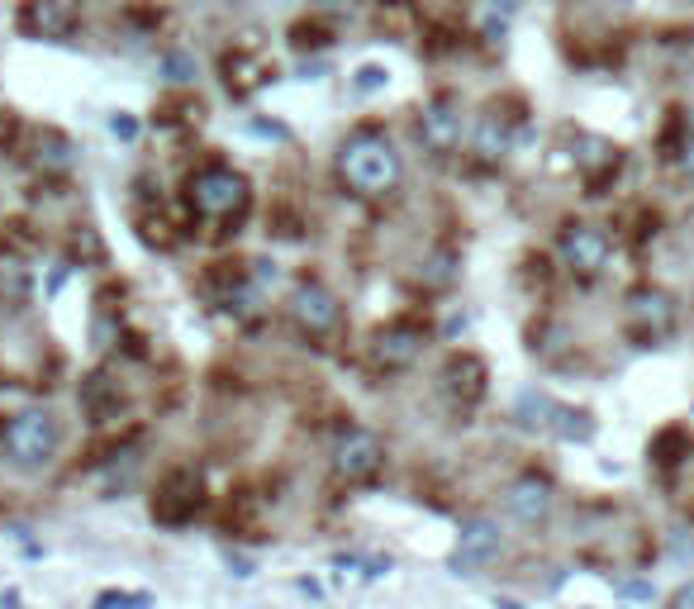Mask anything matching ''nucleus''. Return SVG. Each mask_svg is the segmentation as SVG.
<instances>
[{"instance_id":"nucleus-1","label":"nucleus","mask_w":694,"mask_h":609,"mask_svg":"<svg viewBox=\"0 0 694 609\" xmlns=\"http://www.w3.org/2000/svg\"><path fill=\"white\" fill-rule=\"evenodd\" d=\"M338 186L357 200H390L404 186V153L381 124H357L333 153Z\"/></svg>"},{"instance_id":"nucleus-2","label":"nucleus","mask_w":694,"mask_h":609,"mask_svg":"<svg viewBox=\"0 0 694 609\" xmlns=\"http://www.w3.org/2000/svg\"><path fill=\"white\" fill-rule=\"evenodd\" d=\"M181 205H186L191 224L209 233H239V224L253 215V181L233 162H195L181 181Z\"/></svg>"},{"instance_id":"nucleus-3","label":"nucleus","mask_w":694,"mask_h":609,"mask_svg":"<svg viewBox=\"0 0 694 609\" xmlns=\"http://www.w3.org/2000/svg\"><path fill=\"white\" fill-rule=\"evenodd\" d=\"M62 452V419L48 405L0 414V458L15 472H48Z\"/></svg>"},{"instance_id":"nucleus-4","label":"nucleus","mask_w":694,"mask_h":609,"mask_svg":"<svg viewBox=\"0 0 694 609\" xmlns=\"http://www.w3.org/2000/svg\"><path fill=\"white\" fill-rule=\"evenodd\" d=\"M285 319L300 339L329 343L343 333V295H338L324 277H295V287L285 291Z\"/></svg>"},{"instance_id":"nucleus-5","label":"nucleus","mask_w":694,"mask_h":609,"mask_svg":"<svg viewBox=\"0 0 694 609\" xmlns=\"http://www.w3.org/2000/svg\"><path fill=\"white\" fill-rule=\"evenodd\" d=\"M414 138L418 148L428 153V158L448 162L462 153V144L471 138V114H466V100L456 96V90H438V96H428L424 106L414 114Z\"/></svg>"},{"instance_id":"nucleus-6","label":"nucleus","mask_w":694,"mask_h":609,"mask_svg":"<svg viewBox=\"0 0 694 609\" xmlns=\"http://www.w3.org/2000/svg\"><path fill=\"white\" fill-rule=\"evenodd\" d=\"M428 348V324L414 319V315H400V319H386L381 329H372V339L362 343V362L372 377H400L410 372Z\"/></svg>"},{"instance_id":"nucleus-7","label":"nucleus","mask_w":694,"mask_h":609,"mask_svg":"<svg viewBox=\"0 0 694 609\" xmlns=\"http://www.w3.org/2000/svg\"><path fill=\"white\" fill-rule=\"evenodd\" d=\"M557 263L575 281H599L613 263V233L599 219H567L557 229Z\"/></svg>"},{"instance_id":"nucleus-8","label":"nucleus","mask_w":694,"mask_h":609,"mask_svg":"<svg viewBox=\"0 0 694 609\" xmlns=\"http://www.w3.org/2000/svg\"><path fill=\"white\" fill-rule=\"evenodd\" d=\"M386 438L366 424H343L329 448V472L338 486H372L386 472Z\"/></svg>"},{"instance_id":"nucleus-9","label":"nucleus","mask_w":694,"mask_h":609,"mask_svg":"<svg viewBox=\"0 0 694 609\" xmlns=\"http://www.w3.org/2000/svg\"><path fill=\"white\" fill-rule=\"evenodd\" d=\"M680 329V305L675 295L657 287V281H643L623 295V333L633 339L637 348H652V343H666L671 333Z\"/></svg>"},{"instance_id":"nucleus-10","label":"nucleus","mask_w":694,"mask_h":609,"mask_svg":"<svg viewBox=\"0 0 694 609\" xmlns=\"http://www.w3.org/2000/svg\"><path fill=\"white\" fill-rule=\"evenodd\" d=\"M567 158L590 196H605L613 176L623 172V148L605 134H590V129H567Z\"/></svg>"},{"instance_id":"nucleus-11","label":"nucleus","mask_w":694,"mask_h":609,"mask_svg":"<svg viewBox=\"0 0 694 609\" xmlns=\"http://www.w3.org/2000/svg\"><path fill=\"white\" fill-rule=\"evenodd\" d=\"M134 229H138V239L148 243V248L157 253H172L181 248V243L191 239V215H186V205H172L167 196H138L134 205Z\"/></svg>"},{"instance_id":"nucleus-12","label":"nucleus","mask_w":694,"mask_h":609,"mask_svg":"<svg viewBox=\"0 0 694 609\" xmlns=\"http://www.w3.org/2000/svg\"><path fill=\"white\" fill-rule=\"evenodd\" d=\"M219 76H224V90L233 100H253L257 90L277 82V58L257 44H233L219 53Z\"/></svg>"},{"instance_id":"nucleus-13","label":"nucleus","mask_w":694,"mask_h":609,"mask_svg":"<svg viewBox=\"0 0 694 609\" xmlns=\"http://www.w3.org/2000/svg\"><path fill=\"white\" fill-rule=\"evenodd\" d=\"M205 510V482L195 466H172L153 490V520L157 524H191Z\"/></svg>"},{"instance_id":"nucleus-14","label":"nucleus","mask_w":694,"mask_h":609,"mask_svg":"<svg viewBox=\"0 0 694 609\" xmlns=\"http://www.w3.org/2000/svg\"><path fill=\"white\" fill-rule=\"evenodd\" d=\"M15 24L34 44H72V34L82 29V10L76 0H20Z\"/></svg>"},{"instance_id":"nucleus-15","label":"nucleus","mask_w":694,"mask_h":609,"mask_svg":"<svg viewBox=\"0 0 694 609\" xmlns=\"http://www.w3.org/2000/svg\"><path fill=\"white\" fill-rule=\"evenodd\" d=\"M438 391L448 395L452 410H476L480 400L490 395V362L480 353H452L438 372Z\"/></svg>"},{"instance_id":"nucleus-16","label":"nucleus","mask_w":694,"mask_h":609,"mask_svg":"<svg viewBox=\"0 0 694 609\" xmlns=\"http://www.w3.org/2000/svg\"><path fill=\"white\" fill-rule=\"evenodd\" d=\"M519 124H523V114H509L500 100L486 106L476 114V124H471V158L480 167H500L519 148Z\"/></svg>"},{"instance_id":"nucleus-17","label":"nucleus","mask_w":694,"mask_h":609,"mask_svg":"<svg viewBox=\"0 0 694 609\" xmlns=\"http://www.w3.org/2000/svg\"><path fill=\"white\" fill-rule=\"evenodd\" d=\"M500 552H504V528H500V520L471 514V520H462V528H456L452 572H456V576H476L480 567H490Z\"/></svg>"},{"instance_id":"nucleus-18","label":"nucleus","mask_w":694,"mask_h":609,"mask_svg":"<svg viewBox=\"0 0 694 609\" xmlns=\"http://www.w3.org/2000/svg\"><path fill=\"white\" fill-rule=\"evenodd\" d=\"M552 510H557V486H552V476L523 472V476H514V482L504 486V514H509L514 524L543 528L547 520H552Z\"/></svg>"},{"instance_id":"nucleus-19","label":"nucleus","mask_w":694,"mask_h":609,"mask_svg":"<svg viewBox=\"0 0 694 609\" xmlns=\"http://www.w3.org/2000/svg\"><path fill=\"white\" fill-rule=\"evenodd\" d=\"M20 158L34 167L44 181H58V176H68L72 167H76V144L62 129H24V144H20Z\"/></svg>"},{"instance_id":"nucleus-20","label":"nucleus","mask_w":694,"mask_h":609,"mask_svg":"<svg viewBox=\"0 0 694 609\" xmlns=\"http://www.w3.org/2000/svg\"><path fill=\"white\" fill-rule=\"evenodd\" d=\"M456 277H462V253L452 248V243H434V248L418 253L414 263V287L438 295V291H452Z\"/></svg>"},{"instance_id":"nucleus-21","label":"nucleus","mask_w":694,"mask_h":609,"mask_svg":"<svg viewBox=\"0 0 694 609\" xmlns=\"http://www.w3.org/2000/svg\"><path fill=\"white\" fill-rule=\"evenodd\" d=\"M82 410L90 414V419L96 424H105V419H114V414H120V405H124V386L114 381V372H90V377L82 381Z\"/></svg>"},{"instance_id":"nucleus-22","label":"nucleus","mask_w":694,"mask_h":609,"mask_svg":"<svg viewBox=\"0 0 694 609\" xmlns=\"http://www.w3.org/2000/svg\"><path fill=\"white\" fill-rule=\"evenodd\" d=\"M514 15H519V0H471V29H476L480 44H504Z\"/></svg>"},{"instance_id":"nucleus-23","label":"nucleus","mask_w":694,"mask_h":609,"mask_svg":"<svg viewBox=\"0 0 694 609\" xmlns=\"http://www.w3.org/2000/svg\"><path fill=\"white\" fill-rule=\"evenodd\" d=\"M34 271H29V253H24L20 239H0V295H10V301H20L24 291H29Z\"/></svg>"},{"instance_id":"nucleus-24","label":"nucleus","mask_w":694,"mask_h":609,"mask_svg":"<svg viewBox=\"0 0 694 609\" xmlns=\"http://www.w3.org/2000/svg\"><path fill=\"white\" fill-rule=\"evenodd\" d=\"M372 15H376V29L390 38H414L424 29V10H418L414 0H376Z\"/></svg>"},{"instance_id":"nucleus-25","label":"nucleus","mask_w":694,"mask_h":609,"mask_svg":"<svg viewBox=\"0 0 694 609\" xmlns=\"http://www.w3.org/2000/svg\"><path fill=\"white\" fill-rule=\"evenodd\" d=\"M547 434H552L557 443H590V438H595V414L581 410V405H557Z\"/></svg>"},{"instance_id":"nucleus-26","label":"nucleus","mask_w":694,"mask_h":609,"mask_svg":"<svg viewBox=\"0 0 694 609\" xmlns=\"http://www.w3.org/2000/svg\"><path fill=\"white\" fill-rule=\"evenodd\" d=\"M690 434L680 429V424H671V429H661L657 438H652V466H657V472H675L680 462L690 458Z\"/></svg>"},{"instance_id":"nucleus-27","label":"nucleus","mask_w":694,"mask_h":609,"mask_svg":"<svg viewBox=\"0 0 694 609\" xmlns=\"http://www.w3.org/2000/svg\"><path fill=\"white\" fill-rule=\"evenodd\" d=\"M157 72H162V82L186 90V86H195V76H200V58H195L191 48H162V53H157Z\"/></svg>"},{"instance_id":"nucleus-28","label":"nucleus","mask_w":694,"mask_h":609,"mask_svg":"<svg viewBox=\"0 0 694 609\" xmlns=\"http://www.w3.org/2000/svg\"><path fill=\"white\" fill-rule=\"evenodd\" d=\"M200 120H205V106L191 96V90L167 96L162 100V114H157V124H167V129H200Z\"/></svg>"},{"instance_id":"nucleus-29","label":"nucleus","mask_w":694,"mask_h":609,"mask_svg":"<svg viewBox=\"0 0 694 609\" xmlns=\"http://www.w3.org/2000/svg\"><path fill=\"white\" fill-rule=\"evenodd\" d=\"M329 44H333V24L324 15H305L291 24V48H300V53H324Z\"/></svg>"},{"instance_id":"nucleus-30","label":"nucleus","mask_w":694,"mask_h":609,"mask_svg":"<svg viewBox=\"0 0 694 609\" xmlns=\"http://www.w3.org/2000/svg\"><path fill=\"white\" fill-rule=\"evenodd\" d=\"M552 410H557V400H552V395H543V391H523V395H519V405H514V419L523 424V429H538V434H547V424H552Z\"/></svg>"},{"instance_id":"nucleus-31","label":"nucleus","mask_w":694,"mask_h":609,"mask_svg":"<svg viewBox=\"0 0 694 609\" xmlns=\"http://www.w3.org/2000/svg\"><path fill=\"white\" fill-rule=\"evenodd\" d=\"M76 257H86V263H105V243H100V233L90 229V224H72L68 263H76Z\"/></svg>"},{"instance_id":"nucleus-32","label":"nucleus","mask_w":694,"mask_h":609,"mask_svg":"<svg viewBox=\"0 0 694 609\" xmlns=\"http://www.w3.org/2000/svg\"><path fill=\"white\" fill-rule=\"evenodd\" d=\"M390 86V68L386 62H362L357 72H352V96H376V90Z\"/></svg>"},{"instance_id":"nucleus-33","label":"nucleus","mask_w":694,"mask_h":609,"mask_svg":"<svg viewBox=\"0 0 694 609\" xmlns=\"http://www.w3.org/2000/svg\"><path fill=\"white\" fill-rule=\"evenodd\" d=\"M671 162L680 167V176L694 186V114H685V129H680V144L671 153Z\"/></svg>"},{"instance_id":"nucleus-34","label":"nucleus","mask_w":694,"mask_h":609,"mask_svg":"<svg viewBox=\"0 0 694 609\" xmlns=\"http://www.w3.org/2000/svg\"><path fill=\"white\" fill-rule=\"evenodd\" d=\"M153 595L148 590H100L96 609H148Z\"/></svg>"},{"instance_id":"nucleus-35","label":"nucleus","mask_w":694,"mask_h":609,"mask_svg":"<svg viewBox=\"0 0 694 609\" xmlns=\"http://www.w3.org/2000/svg\"><path fill=\"white\" fill-rule=\"evenodd\" d=\"M376 0H319V15L324 20H357V15H366V10H372Z\"/></svg>"},{"instance_id":"nucleus-36","label":"nucleus","mask_w":694,"mask_h":609,"mask_svg":"<svg viewBox=\"0 0 694 609\" xmlns=\"http://www.w3.org/2000/svg\"><path fill=\"white\" fill-rule=\"evenodd\" d=\"M247 134L271 138V144H291V129H285L281 120H247Z\"/></svg>"},{"instance_id":"nucleus-37","label":"nucleus","mask_w":694,"mask_h":609,"mask_svg":"<svg viewBox=\"0 0 694 609\" xmlns=\"http://www.w3.org/2000/svg\"><path fill=\"white\" fill-rule=\"evenodd\" d=\"M110 134L120 138V144H134V138H138V120L129 110H114L110 114Z\"/></svg>"},{"instance_id":"nucleus-38","label":"nucleus","mask_w":694,"mask_h":609,"mask_svg":"<svg viewBox=\"0 0 694 609\" xmlns=\"http://www.w3.org/2000/svg\"><path fill=\"white\" fill-rule=\"evenodd\" d=\"M619 595H628V600H652V595H657V586H652V581H623Z\"/></svg>"},{"instance_id":"nucleus-39","label":"nucleus","mask_w":694,"mask_h":609,"mask_svg":"<svg viewBox=\"0 0 694 609\" xmlns=\"http://www.w3.org/2000/svg\"><path fill=\"white\" fill-rule=\"evenodd\" d=\"M671 609H694V581H685V586L671 595Z\"/></svg>"},{"instance_id":"nucleus-40","label":"nucleus","mask_w":694,"mask_h":609,"mask_svg":"<svg viewBox=\"0 0 694 609\" xmlns=\"http://www.w3.org/2000/svg\"><path fill=\"white\" fill-rule=\"evenodd\" d=\"M466 324H471V315H466V309H462V315H452V319H448V329H442V339L452 343L456 333H466Z\"/></svg>"},{"instance_id":"nucleus-41","label":"nucleus","mask_w":694,"mask_h":609,"mask_svg":"<svg viewBox=\"0 0 694 609\" xmlns=\"http://www.w3.org/2000/svg\"><path fill=\"white\" fill-rule=\"evenodd\" d=\"M324 76V62H300V82H319Z\"/></svg>"},{"instance_id":"nucleus-42","label":"nucleus","mask_w":694,"mask_h":609,"mask_svg":"<svg viewBox=\"0 0 694 609\" xmlns=\"http://www.w3.org/2000/svg\"><path fill=\"white\" fill-rule=\"evenodd\" d=\"M229 567H233V576H243V581L253 576V562H247V557H233V552H229Z\"/></svg>"},{"instance_id":"nucleus-43","label":"nucleus","mask_w":694,"mask_h":609,"mask_svg":"<svg viewBox=\"0 0 694 609\" xmlns=\"http://www.w3.org/2000/svg\"><path fill=\"white\" fill-rule=\"evenodd\" d=\"M0 609H20V590H5V595H0Z\"/></svg>"},{"instance_id":"nucleus-44","label":"nucleus","mask_w":694,"mask_h":609,"mask_svg":"<svg viewBox=\"0 0 694 609\" xmlns=\"http://www.w3.org/2000/svg\"><path fill=\"white\" fill-rule=\"evenodd\" d=\"M495 609H523L519 600H509V595H504V600H495Z\"/></svg>"},{"instance_id":"nucleus-45","label":"nucleus","mask_w":694,"mask_h":609,"mask_svg":"<svg viewBox=\"0 0 694 609\" xmlns=\"http://www.w3.org/2000/svg\"><path fill=\"white\" fill-rule=\"evenodd\" d=\"M609 5H619V10H628V5H633V0H609Z\"/></svg>"}]
</instances>
